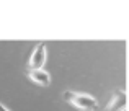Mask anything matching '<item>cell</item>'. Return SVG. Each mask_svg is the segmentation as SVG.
Instances as JSON below:
<instances>
[{"instance_id":"obj_1","label":"cell","mask_w":129,"mask_h":111,"mask_svg":"<svg viewBox=\"0 0 129 111\" xmlns=\"http://www.w3.org/2000/svg\"><path fill=\"white\" fill-rule=\"evenodd\" d=\"M64 100L80 111H96L98 108L96 98L85 95V93H75V92H70V90H66L64 92Z\"/></svg>"},{"instance_id":"obj_2","label":"cell","mask_w":129,"mask_h":111,"mask_svg":"<svg viewBox=\"0 0 129 111\" xmlns=\"http://www.w3.org/2000/svg\"><path fill=\"white\" fill-rule=\"evenodd\" d=\"M44 62H46V43H39L33 49V54L28 60V69H43Z\"/></svg>"},{"instance_id":"obj_3","label":"cell","mask_w":129,"mask_h":111,"mask_svg":"<svg viewBox=\"0 0 129 111\" xmlns=\"http://www.w3.org/2000/svg\"><path fill=\"white\" fill-rule=\"evenodd\" d=\"M126 103H127L126 92L124 90H116L105 111H124L126 109Z\"/></svg>"},{"instance_id":"obj_4","label":"cell","mask_w":129,"mask_h":111,"mask_svg":"<svg viewBox=\"0 0 129 111\" xmlns=\"http://www.w3.org/2000/svg\"><path fill=\"white\" fill-rule=\"evenodd\" d=\"M26 75L29 77V80L41 87H49L51 85V75L44 69H28Z\"/></svg>"},{"instance_id":"obj_5","label":"cell","mask_w":129,"mask_h":111,"mask_svg":"<svg viewBox=\"0 0 129 111\" xmlns=\"http://www.w3.org/2000/svg\"><path fill=\"white\" fill-rule=\"evenodd\" d=\"M0 111H8V109H7V108H5V106H3V105H2V103H0Z\"/></svg>"}]
</instances>
